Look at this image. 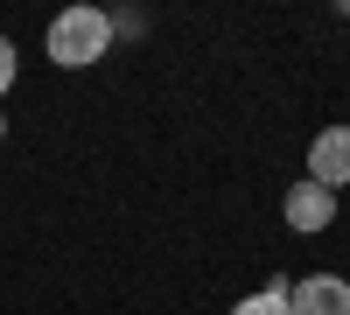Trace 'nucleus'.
Returning a JSON list of instances; mask_svg holds the SVG:
<instances>
[{
	"mask_svg": "<svg viewBox=\"0 0 350 315\" xmlns=\"http://www.w3.org/2000/svg\"><path fill=\"white\" fill-rule=\"evenodd\" d=\"M0 140H8V112H0Z\"/></svg>",
	"mask_w": 350,
	"mask_h": 315,
	"instance_id": "7",
	"label": "nucleus"
},
{
	"mask_svg": "<svg viewBox=\"0 0 350 315\" xmlns=\"http://www.w3.org/2000/svg\"><path fill=\"white\" fill-rule=\"evenodd\" d=\"M280 210H287V224H295V232H329V224H336V196L323 189V182H295V189H287L280 196Z\"/></svg>",
	"mask_w": 350,
	"mask_h": 315,
	"instance_id": "4",
	"label": "nucleus"
},
{
	"mask_svg": "<svg viewBox=\"0 0 350 315\" xmlns=\"http://www.w3.org/2000/svg\"><path fill=\"white\" fill-rule=\"evenodd\" d=\"M8 84H14V42L0 36V98H8Z\"/></svg>",
	"mask_w": 350,
	"mask_h": 315,
	"instance_id": "6",
	"label": "nucleus"
},
{
	"mask_svg": "<svg viewBox=\"0 0 350 315\" xmlns=\"http://www.w3.org/2000/svg\"><path fill=\"white\" fill-rule=\"evenodd\" d=\"M98 56H112V14L105 8H64L49 21V64L56 70H84Z\"/></svg>",
	"mask_w": 350,
	"mask_h": 315,
	"instance_id": "1",
	"label": "nucleus"
},
{
	"mask_svg": "<svg viewBox=\"0 0 350 315\" xmlns=\"http://www.w3.org/2000/svg\"><path fill=\"white\" fill-rule=\"evenodd\" d=\"M287 308H295V315H350V280H336V273H308V280H295V288H287Z\"/></svg>",
	"mask_w": 350,
	"mask_h": 315,
	"instance_id": "3",
	"label": "nucleus"
},
{
	"mask_svg": "<svg viewBox=\"0 0 350 315\" xmlns=\"http://www.w3.org/2000/svg\"><path fill=\"white\" fill-rule=\"evenodd\" d=\"M231 315H295V308H287V288L273 280V288H259V295H245V301L231 308Z\"/></svg>",
	"mask_w": 350,
	"mask_h": 315,
	"instance_id": "5",
	"label": "nucleus"
},
{
	"mask_svg": "<svg viewBox=\"0 0 350 315\" xmlns=\"http://www.w3.org/2000/svg\"><path fill=\"white\" fill-rule=\"evenodd\" d=\"M308 182H323L329 196H336V189H350V126L315 133V148H308Z\"/></svg>",
	"mask_w": 350,
	"mask_h": 315,
	"instance_id": "2",
	"label": "nucleus"
}]
</instances>
